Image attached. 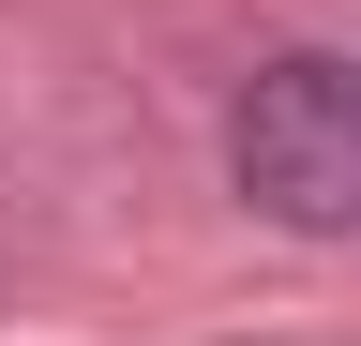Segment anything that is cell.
I'll use <instances>...</instances> for the list:
<instances>
[{"label": "cell", "mask_w": 361, "mask_h": 346, "mask_svg": "<svg viewBox=\"0 0 361 346\" xmlns=\"http://www.w3.org/2000/svg\"><path fill=\"white\" fill-rule=\"evenodd\" d=\"M226 166H241V196L271 226H316V241L361 226V61H331V46L271 61L226 121Z\"/></svg>", "instance_id": "1"}]
</instances>
